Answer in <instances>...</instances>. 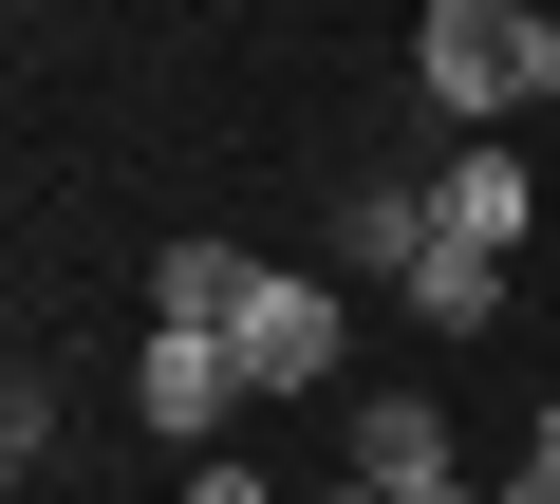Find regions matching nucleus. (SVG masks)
<instances>
[{
  "label": "nucleus",
  "mask_w": 560,
  "mask_h": 504,
  "mask_svg": "<svg viewBox=\"0 0 560 504\" xmlns=\"http://www.w3.org/2000/svg\"><path fill=\"white\" fill-rule=\"evenodd\" d=\"M411 94H430L448 131L541 113V0H430V20H411Z\"/></svg>",
  "instance_id": "f257e3e1"
},
{
  "label": "nucleus",
  "mask_w": 560,
  "mask_h": 504,
  "mask_svg": "<svg viewBox=\"0 0 560 504\" xmlns=\"http://www.w3.org/2000/svg\"><path fill=\"white\" fill-rule=\"evenodd\" d=\"M131 411H150L168 448H224V430L261 411V392H243V337H150V355H131Z\"/></svg>",
  "instance_id": "f03ea898"
},
{
  "label": "nucleus",
  "mask_w": 560,
  "mask_h": 504,
  "mask_svg": "<svg viewBox=\"0 0 560 504\" xmlns=\"http://www.w3.org/2000/svg\"><path fill=\"white\" fill-rule=\"evenodd\" d=\"M337 318H355L337 281H261V300H243V392H261V411H280V392H337Z\"/></svg>",
  "instance_id": "7ed1b4c3"
},
{
  "label": "nucleus",
  "mask_w": 560,
  "mask_h": 504,
  "mask_svg": "<svg viewBox=\"0 0 560 504\" xmlns=\"http://www.w3.org/2000/svg\"><path fill=\"white\" fill-rule=\"evenodd\" d=\"M411 485H448V411L430 392H355V504H411Z\"/></svg>",
  "instance_id": "20e7f679"
},
{
  "label": "nucleus",
  "mask_w": 560,
  "mask_h": 504,
  "mask_svg": "<svg viewBox=\"0 0 560 504\" xmlns=\"http://www.w3.org/2000/svg\"><path fill=\"white\" fill-rule=\"evenodd\" d=\"M430 206H448V243H523V224H541V187H523V150H504V131H467V150L430 168Z\"/></svg>",
  "instance_id": "39448f33"
},
{
  "label": "nucleus",
  "mask_w": 560,
  "mask_h": 504,
  "mask_svg": "<svg viewBox=\"0 0 560 504\" xmlns=\"http://www.w3.org/2000/svg\"><path fill=\"white\" fill-rule=\"evenodd\" d=\"M430 224H448L430 187H337V262H355V281H411V262H430Z\"/></svg>",
  "instance_id": "423d86ee"
},
{
  "label": "nucleus",
  "mask_w": 560,
  "mask_h": 504,
  "mask_svg": "<svg viewBox=\"0 0 560 504\" xmlns=\"http://www.w3.org/2000/svg\"><path fill=\"white\" fill-rule=\"evenodd\" d=\"M261 281H280V262H243V243H168V281H150V300H168V337H243Z\"/></svg>",
  "instance_id": "0eeeda50"
},
{
  "label": "nucleus",
  "mask_w": 560,
  "mask_h": 504,
  "mask_svg": "<svg viewBox=\"0 0 560 504\" xmlns=\"http://www.w3.org/2000/svg\"><path fill=\"white\" fill-rule=\"evenodd\" d=\"M393 300H411L430 337H486V318H504V243H448V224H430V262H411Z\"/></svg>",
  "instance_id": "6e6552de"
},
{
  "label": "nucleus",
  "mask_w": 560,
  "mask_h": 504,
  "mask_svg": "<svg viewBox=\"0 0 560 504\" xmlns=\"http://www.w3.org/2000/svg\"><path fill=\"white\" fill-rule=\"evenodd\" d=\"M187 504H280V485H261L243 448H187Z\"/></svg>",
  "instance_id": "1a4fd4ad"
},
{
  "label": "nucleus",
  "mask_w": 560,
  "mask_h": 504,
  "mask_svg": "<svg viewBox=\"0 0 560 504\" xmlns=\"http://www.w3.org/2000/svg\"><path fill=\"white\" fill-rule=\"evenodd\" d=\"M504 504H560V411L523 430V485H504Z\"/></svg>",
  "instance_id": "9d476101"
},
{
  "label": "nucleus",
  "mask_w": 560,
  "mask_h": 504,
  "mask_svg": "<svg viewBox=\"0 0 560 504\" xmlns=\"http://www.w3.org/2000/svg\"><path fill=\"white\" fill-rule=\"evenodd\" d=\"M541 113H560V0H541Z\"/></svg>",
  "instance_id": "9b49d317"
},
{
  "label": "nucleus",
  "mask_w": 560,
  "mask_h": 504,
  "mask_svg": "<svg viewBox=\"0 0 560 504\" xmlns=\"http://www.w3.org/2000/svg\"><path fill=\"white\" fill-rule=\"evenodd\" d=\"M411 504H504V485H467V467H448V485H411Z\"/></svg>",
  "instance_id": "f8f14e48"
}]
</instances>
